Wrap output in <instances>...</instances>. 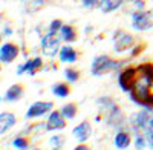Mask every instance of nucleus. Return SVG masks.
<instances>
[{
  "instance_id": "obj_20",
  "label": "nucleus",
  "mask_w": 153,
  "mask_h": 150,
  "mask_svg": "<svg viewBox=\"0 0 153 150\" xmlns=\"http://www.w3.org/2000/svg\"><path fill=\"white\" fill-rule=\"evenodd\" d=\"M60 110H61V114L66 117V120H74L76 115H78V104L74 103V101H71V103L65 104Z\"/></svg>"
},
{
  "instance_id": "obj_9",
  "label": "nucleus",
  "mask_w": 153,
  "mask_h": 150,
  "mask_svg": "<svg viewBox=\"0 0 153 150\" xmlns=\"http://www.w3.org/2000/svg\"><path fill=\"white\" fill-rule=\"evenodd\" d=\"M52 107H54L52 101H35L34 104L29 106V109L26 112V118L34 120V118H38V117H43L46 114H51Z\"/></svg>"
},
{
  "instance_id": "obj_27",
  "label": "nucleus",
  "mask_w": 153,
  "mask_h": 150,
  "mask_svg": "<svg viewBox=\"0 0 153 150\" xmlns=\"http://www.w3.org/2000/svg\"><path fill=\"white\" fill-rule=\"evenodd\" d=\"M100 2H101V0H81L83 6L87 8V9H94V8L100 6Z\"/></svg>"
},
{
  "instance_id": "obj_12",
  "label": "nucleus",
  "mask_w": 153,
  "mask_h": 150,
  "mask_svg": "<svg viewBox=\"0 0 153 150\" xmlns=\"http://www.w3.org/2000/svg\"><path fill=\"white\" fill-rule=\"evenodd\" d=\"M72 135L75 136L80 143H86L92 136V124L89 120H83L78 126H75L72 130Z\"/></svg>"
},
{
  "instance_id": "obj_15",
  "label": "nucleus",
  "mask_w": 153,
  "mask_h": 150,
  "mask_svg": "<svg viewBox=\"0 0 153 150\" xmlns=\"http://www.w3.org/2000/svg\"><path fill=\"white\" fill-rule=\"evenodd\" d=\"M113 144H115V147L120 149V150H126L127 147L132 144V133H130V130L120 129L117 132V135H115V138H113Z\"/></svg>"
},
{
  "instance_id": "obj_16",
  "label": "nucleus",
  "mask_w": 153,
  "mask_h": 150,
  "mask_svg": "<svg viewBox=\"0 0 153 150\" xmlns=\"http://www.w3.org/2000/svg\"><path fill=\"white\" fill-rule=\"evenodd\" d=\"M60 39L63 42L66 43H75L76 40H78V31H76V28L74 26V25H63V28L60 29Z\"/></svg>"
},
{
  "instance_id": "obj_5",
  "label": "nucleus",
  "mask_w": 153,
  "mask_h": 150,
  "mask_svg": "<svg viewBox=\"0 0 153 150\" xmlns=\"http://www.w3.org/2000/svg\"><path fill=\"white\" fill-rule=\"evenodd\" d=\"M132 28L136 31H149L153 28V14L146 9H136L132 14Z\"/></svg>"
},
{
  "instance_id": "obj_26",
  "label": "nucleus",
  "mask_w": 153,
  "mask_h": 150,
  "mask_svg": "<svg viewBox=\"0 0 153 150\" xmlns=\"http://www.w3.org/2000/svg\"><path fill=\"white\" fill-rule=\"evenodd\" d=\"M63 20H60V19H55V20H52L51 22V25H49V32H54V34H58L60 32V29L63 28Z\"/></svg>"
},
{
  "instance_id": "obj_29",
  "label": "nucleus",
  "mask_w": 153,
  "mask_h": 150,
  "mask_svg": "<svg viewBox=\"0 0 153 150\" xmlns=\"http://www.w3.org/2000/svg\"><path fill=\"white\" fill-rule=\"evenodd\" d=\"M146 140H147V147H150L153 150V132H144Z\"/></svg>"
},
{
  "instance_id": "obj_28",
  "label": "nucleus",
  "mask_w": 153,
  "mask_h": 150,
  "mask_svg": "<svg viewBox=\"0 0 153 150\" xmlns=\"http://www.w3.org/2000/svg\"><path fill=\"white\" fill-rule=\"evenodd\" d=\"M146 49V43H141V45H136L132 48V57H138L139 54H141L143 51Z\"/></svg>"
},
{
  "instance_id": "obj_21",
  "label": "nucleus",
  "mask_w": 153,
  "mask_h": 150,
  "mask_svg": "<svg viewBox=\"0 0 153 150\" xmlns=\"http://www.w3.org/2000/svg\"><path fill=\"white\" fill-rule=\"evenodd\" d=\"M138 71H139V74H141L147 81H150L153 84V61H146V63L139 65Z\"/></svg>"
},
{
  "instance_id": "obj_18",
  "label": "nucleus",
  "mask_w": 153,
  "mask_h": 150,
  "mask_svg": "<svg viewBox=\"0 0 153 150\" xmlns=\"http://www.w3.org/2000/svg\"><path fill=\"white\" fill-rule=\"evenodd\" d=\"M54 95H57L58 98H66L71 95L72 92V87H71V83L69 81H57L52 87H51Z\"/></svg>"
},
{
  "instance_id": "obj_17",
  "label": "nucleus",
  "mask_w": 153,
  "mask_h": 150,
  "mask_svg": "<svg viewBox=\"0 0 153 150\" xmlns=\"http://www.w3.org/2000/svg\"><path fill=\"white\" fill-rule=\"evenodd\" d=\"M17 117L12 112H2L0 114V133H6L12 126H16Z\"/></svg>"
},
{
  "instance_id": "obj_7",
  "label": "nucleus",
  "mask_w": 153,
  "mask_h": 150,
  "mask_svg": "<svg viewBox=\"0 0 153 150\" xmlns=\"http://www.w3.org/2000/svg\"><path fill=\"white\" fill-rule=\"evenodd\" d=\"M68 124L66 117L61 114V110H52L49 114L48 120H46V126L45 129L48 132H57V130H63Z\"/></svg>"
},
{
  "instance_id": "obj_6",
  "label": "nucleus",
  "mask_w": 153,
  "mask_h": 150,
  "mask_svg": "<svg viewBox=\"0 0 153 150\" xmlns=\"http://www.w3.org/2000/svg\"><path fill=\"white\" fill-rule=\"evenodd\" d=\"M60 39L57 34L54 32H48L43 39H42V52L46 57H55V54L60 52Z\"/></svg>"
},
{
  "instance_id": "obj_3",
  "label": "nucleus",
  "mask_w": 153,
  "mask_h": 150,
  "mask_svg": "<svg viewBox=\"0 0 153 150\" xmlns=\"http://www.w3.org/2000/svg\"><path fill=\"white\" fill-rule=\"evenodd\" d=\"M135 46V37L124 29H117L113 34V51L123 54Z\"/></svg>"
},
{
  "instance_id": "obj_1",
  "label": "nucleus",
  "mask_w": 153,
  "mask_h": 150,
  "mask_svg": "<svg viewBox=\"0 0 153 150\" xmlns=\"http://www.w3.org/2000/svg\"><path fill=\"white\" fill-rule=\"evenodd\" d=\"M120 66L121 61H118L117 58H112L110 55H98L92 61L91 74L95 77H101V75H106L112 71H117Z\"/></svg>"
},
{
  "instance_id": "obj_14",
  "label": "nucleus",
  "mask_w": 153,
  "mask_h": 150,
  "mask_svg": "<svg viewBox=\"0 0 153 150\" xmlns=\"http://www.w3.org/2000/svg\"><path fill=\"white\" fill-rule=\"evenodd\" d=\"M58 60L60 63H75L80 60V52L72 46H61L60 52H58Z\"/></svg>"
},
{
  "instance_id": "obj_4",
  "label": "nucleus",
  "mask_w": 153,
  "mask_h": 150,
  "mask_svg": "<svg viewBox=\"0 0 153 150\" xmlns=\"http://www.w3.org/2000/svg\"><path fill=\"white\" fill-rule=\"evenodd\" d=\"M138 78H139L138 66H129V68L121 69V72L118 75V84H120V87L124 92L129 94L133 89V86H135Z\"/></svg>"
},
{
  "instance_id": "obj_25",
  "label": "nucleus",
  "mask_w": 153,
  "mask_h": 150,
  "mask_svg": "<svg viewBox=\"0 0 153 150\" xmlns=\"http://www.w3.org/2000/svg\"><path fill=\"white\" fill-rule=\"evenodd\" d=\"M135 147H136V150H143V149H146L147 147V140H146V135H144V132L143 133H136V136H135Z\"/></svg>"
},
{
  "instance_id": "obj_31",
  "label": "nucleus",
  "mask_w": 153,
  "mask_h": 150,
  "mask_svg": "<svg viewBox=\"0 0 153 150\" xmlns=\"http://www.w3.org/2000/svg\"><path fill=\"white\" fill-rule=\"evenodd\" d=\"M34 150H45V149H34Z\"/></svg>"
},
{
  "instance_id": "obj_24",
  "label": "nucleus",
  "mask_w": 153,
  "mask_h": 150,
  "mask_svg": "<svg viewBox=\"0 0 153 150\" xmlns=\"http://www.w3.org/2000/svg\"><path fill=\"white\" fill-rule=\"evenodd\" d=\"M65 141H66L65 135H55L49 140V144L54 147V150H60L63 146H65Z\"/></svg>"
},
{
  "instance_id": "obj_22",
  "label": "nucleus",
  "mask_w": 153,
  "mask_h": 150,
  "mask_svg": "<svg viewBox=\"0 0 153 150\" xmlns=\"http://www.w3.org/2000/svg\"><path fill=\"white\" fill-rule=\"evenodd\" d=\"M29 146H31V138L26 135H19L12 141V147L17 150H26V149H29Z\"/></svg>"
},
{
  "instance_id": "obj_10",
  "label": "nucleus",
  "mask_w": 153,
  "mask_h": 150,
  "mask_svg": "<svg viewBox=\"0 0 153 150\" xmlns=\"http://www.w3.org/2000/svg\"><path fill=\"white\" fill-rule=\"evenodd\" d=\"M20 54V46L17 43H12V42H6L2 45L0 48V60H2V63L5 65H9L12 63Z\"/></svg>"
},
{
  "instance_id": "obj_19",
  "label": "nucleus",
  "mask_w": 153,
  "mask_h": 150,
  "mask_svg": "<svg viewBox=\"0 0 153 150\" xmlns=\"http://www.w3.org/2000/svg\"><path fill=\"white\" fill-rule=\"evenodd\" d=\"M123 3H124V0H101L100 2V9L103 11L104 14H109V12L117 11Z\"/></svg>"
},
{
  "instance_id": "obj_30",
  "label": "nucleus",
  "mask_w": 153,
  "mask_h": 150,
  "mask_svg": "<svg viewBox=\"0 0 153 150\" xmlns=\"http://www.w3.org/2000/svg\"><path fill=\"white\" fill-rule=\"evenodd\" d=\"M74 150H92V147L89 144H86V143H80V144H76L74 147Z\"/></svg>"
},
{
  "instance_id": "obj_13",
  "label": "nucleus",
  "mask_w": 153,
  "mask_h": 150,
  "mask_svg": "<svg viewBox=\"0 0 153 150\" xmlns=\"http://www.w3.org/2000/svg\"><path fill=\"white\" fill-rule=\"evenodd\" d=\"M25 95V86L22 83H16L9 86L5 95H3V101L6 103H14V101H19V100H22Z\"/></svg>"
},
{
  "instance_id": "obj_23",
  "label": "nucleus",
  "mask_w": 153,
  "mask_h": 150,
  "mask_svg": "<svg viewBox=\"0 0 153 150\" xmlns=\"http://www.w3.org/2000/svg\"><path fill=\"white\" fill-rule=\"evenodd\" d=\"M65 77L69 83H76L80 78H81V72L80 69H76V68H66L65 69Z\"/></svg>"
},
{
  "instance_id": "obj_2",
  "label": "nucleus",
  "mask_w": 153,
  "mask_h": 150,
  "mask_svg": "<svg viewBox=\"0 0 153 150\" xmlns=\"http://www.w3.org/2000/svg\"><path fill=\"white\" fill-rule=\"evenodd\" d=\"M130 124L136 132H153V110L143 109L132 115Z\"/></svg>"
},
{
  "instance_id": "obj_11",
  "label": "nucleus",
  "mask_w": 153,
  "mask_h": 150,
  "mask_svg": "<svg viewBox=\"0 0 153 150\" xmlns=\"http://www.w3.org/2000/svg\"><path fill=\"white\" fill-rule=\"evenodd\" d=\"M107 110V115H106V121L109 126H113V127H121L123 124L126 123V115L124 112L121 110V107L118 104H112Z\"/></svg>"
},
{
  "instance_id": "obj_8",
  "label": "nucleus",
  "mask_w": 153,
  "mask_h": 150,
  "mask_svg": "<svg viewBox=\"0 0 153 150\" xmlns=\"http://www.w3.org/2000/svg\"><path fill=\"white\" fill-rule=\"evenodd\" d=\"M43 58L40 57H32V58H28L26 61H25L23 65H20L17 68V74L22 75V74H28L31 75V77H34V75H37L38 72H40L43 69Z\"/></svg>"
}]
</instances>
